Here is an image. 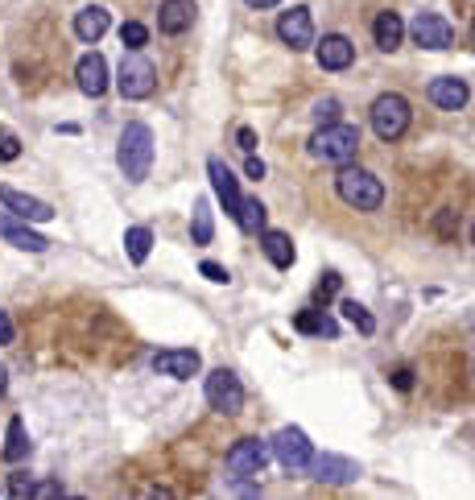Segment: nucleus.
<instances>
[{
  "mask_svg": "<svg viewBox=\"0 0 475 500\" xmlns=\"http://www.w3.org/2000/svg\"><path fill=\"white\" fill-rule=\"evenodd\" d=\"M116 162H120V170H124V179H129V182H145V179H149V166H154V129H149V124H141V120L124 124Z\"/></svg>",
  "mask_w": 475,
  "mask_h": 500,
  "instance_id": "1",
  "label": "nucleus"
},
{
  "mask_svg": "<svg viewBox=\"0 0 475 500\" xmlns=\"http://www.w3.org/2000/svg\"><path fill=\"white\" fill-rule=\"evenodd\" d=\"M306 145H310V157H319V162H327V166H347L360 149V129L356 124H344V120L319 124Z\"/></svg>",
  "mask_w": 475,
  "mask_h": 500,
  "instance_id": "2",
  "label": "nucleus"
},
{
  "mask_svg": "<svg viewBox=\"0 0 475 500\" xmlns=\"http://www.w3.org/2000/svg\"><path fill=\"white\" fill-rule=\"evenodd\" d=\"M335 191H339V199L347 207H356V211H376L380 202H384V187H380L376 174L352 166V162L335 174Z\"/></svg>",
  "mask_w": 475,
  "mask_h": 500,
  "instance_id": "3",
  "label": "nucleus"
},
{
  "mask_svg": "<svg viewBox=\"0 0 475 500\" xmlns=\"http://www.w3.org/2000/svg\"><path fill=\"white\" fill-rule=\"evenodd\" d=\"M409 120H414V112H409V99L405 96H397V91L376 96V104H372V132H376L380 141H401Z\"/></svg>",
  "mask_w": 475,
  "mask_h": 500,
  "instance_id": "4",
  "label": "nucleus"
},
{
  "mask_svg": "<svg viewBox=\"0 0 475 500\" xmlns=\"http://www.w3.org/2000/svg\"><path fill=\"white\" fill-rule=\"evenodd\" d=\"M116 87L124 99H149L157 87V71L154 62L145 59L141 50H129L124 59H120V71H116Z\"/></svg>",
  "mask_w": 475,
  "mask_h": 500,
  "instance_id": "5",
  "label": "nucleus"
},
{
  "mask_svg": "<svg viewBox=\"0 0 475 500\" xmlns=\"http://www.w3.org/2000/svg\"><path fill=\"white\" fill-rule=\"evenodd\" d=\"M269 447H273V459L285 472H306L310 455H314V442L306 439V430H297V426H281Z\"/></svg>",
  "mask_w": 475,
  "mask_h": 500,
  "instance_id": "6",
  "label": "nucleus"
},
{
  "mask_svg": "<svg viewBox=\"0 0 475 500\" xmlns=\"http://www.w3.org/2000/svg\"><path fill=\"white\" fill-rule=\"evenodd\" d=\"M273 459V447L265 439H240L232 451H227V472L232 476H261Z\"/></svg>",
  "mask_w": 475,
  "mask_h": 500,
  "instance_id": "7",
  "label": "nucleus"
},
{
  "mask_svg": "<svg viewBox=\"0 0 475 500\" xmlns=\"http://www.w3.org/2000/svg\"><path fill=\"white\" fill-rule=\"evenodd\" d=\"M207 405L219 409V414H240V409H244V385H240L236 372L215 369L211 377H207Z\"/></svg>",
  "mask_w": 475,
  "mask_h": 500,
  "instance_id": "8",
  "label": "nucleus"
},
{
  "mask_svg": "<svg viewBox=\"0 0 475 500\" xmlns=\"http://www.w3.org/2000/svg\"><path fill=\"white\" fill-rule=\"evenodd\" d=\"M409 37H414L422 50H451L455 46V29L447 17L439 12H417L414 25H409Z\"/></svg>",
  "mask_w": 475,
  "mask_h": 500,
  "instance_id": "9",
  "label": "nucleus"
},
{
  "mask_svg": "<svg viewBox=\"0 0 475 500\" xmlns=\"http://www.w3.org/2000/svg\"><path fill=\"white\" fill-rule=\"evenodd\" d=\"M277 37H281L289 50H310L314 46V21H310L306 4H294L277 17Z\"/></svg>",
  "mask_w": 475,
  "mask_h": 500,
  "instance_id": "10",
  "label": "nucleus"
},
{
  "mask_svg": "<svg viewBox=\"0 0 475 500\" xmlns=\"http://www.w3.org/2000/svg\"><path fill=\"white\" fill-rule=\"evenodd\" d=\"M426 96L434 107H442V112H459V107H467V99H471V87H467V79H459V75H439V79H430Z\"/></svg>",
  "mask_w": 475,
  "mask_h": 500,
  "instance_id": "11",
  "label": "nucleus"
},
{
  "mask_svg": "<svg viewBox=\"0 0 475 500\" xmlns=\"http://www.w3.org/2000/svg\"><path fill=\"white\" fill-rule=\"evenodd\" d=\"M0 236L21 252H46L50 249V240L37 236L34 227H29V219H21V215H12V211H0Z\"/></svg>",
  "mask_w": 475,
  "mask_h": 500,
  "instance_id": "12",
  "label": "nucleus"
},
{
  "mask_svg": "<svg viewBox=\"0 0 475 500\" xmlns=\"http://www.w3.org/2000/svg\"><path fill=\"white\" fill-rule=\"evenodd\" d=\"M199 352L194 347H170V352H157L154 356V369L162 377H174V381H190L194 372H199Z\"/></svg>",
  "mask_w": 475,
  "mask_h": 500,
  "instance_id": "13",
  "label": "nucleus"
},
{
  "mask_svg": "<svg viewBox=\"0 0 475 500\" xmlns=\"http://www.w3.org/2000/svg\"><path fill=\"white\" fill-rule=\"evenodd\" d=\"M314 59H319L322 71H347V67L356 62V46H352L344 34H327L319 46H314Z\"/></svg>",
  "mask_w": 475,
  "mask_h": 500,
  "instance_id": "14",
  "label": "nucleus"
},
{
  "mask_svg": "<svg viewBox=\"0 0 475 500\" xmlns=\"http://www.w3.org/2000/svg\"><path fill=\"white\" fill-rule=\"evenodd\" d=\"M0 202H4V207H9L12 215L29 219V224H50V219H54V207H50V202L34 199V194L12 191V187H0Z\"/></svg>",
  "mask_w": 475,
  "mask_h": 500,
  "instance_id": "15",
  "label": "nucleus"
},
{
  "mask_svg": "<svg viewBox=\"0 0 475 500\" xmlns=\"http://www.w3.org/2000/svg\"><path fill=\"white\" fill-rule=\"evenodd\" d=\"M306 472L314 480H322V484H347V480L360 476V467L352 459H339V455H310Z\"/></svg>",
  "mask_w": 475,
  "mask_h": 500,
  "instance_id": "16",
  "label": "nucleus"
},
{
  "mask_svg": "<svg viewBox=\"0 0 475 500\" xmlns=\"http://www.w3.org/2000/svg\"><path fill=\"white\" fill-rule=\"evenodd\" d=\"M207 174H211V187H215V194H219V202H224V211L236 219V215H240V202H244V194H240L236 179H232V170H227L219 157H207Z\"/></svg>",
  "mask_w": 475,
  "mask_h": 500,
  "instance_id": "17",
  "label": "nucleus"
},
{
  "mask_svg": "<svg viewBox=\"0 0 475 500\" xmlns=\"http://www.w3.org/2000/svg\"><path fill=\"white\" fill-rule=\"evenodd\" d=\"M75 79H79V91L83 96H91V99H99L107 91V62H104V54H83L79 59V67H75Z\"/></svg>",
  "mask_w": 475,
  "mask_h": 500,
  "instance_id": "18",
  "label": "nucleus"
},
{
  "mask_svg": "<svg viewBox=\"0 0 475 500\" xmlns=\"http://www.w3.org/2000/svg\"><path fill=\"white\" fill-rule=\"evenodd\" d=\"M194 0H162V9H157V29L170 37L186 34L190 25H194Z\"/></svg>",
  "mask_w": 475,
  "mask_h": 500,
  "instance_id": "19",
  "label": "nucleus"
},
{
  "mask_svg": "<svg viewBox=\"0 0 475 500\" xmlns=\"http://www.w3.org/2000/svg\"><path fill=\"white\" fill-rule=\"evenodd\" d=\"M107 25H112V17H107V9H99V4H87V9L75 12V37L87 42V46H95V42L107 34Z\"/></svg>",
  "mask_w": 475,
  "mask_h": 500,
  "instance_id": "20",
  "label": "nucleus"
},
{
  "mask_svg": "<svg viewBox=\"0 0 475 500\" xmlns=\"http://www.w3.org/2000/svg\"><path fill=\"white\" fill-rule=\"evenodd\" d=\"M261 249H265V257L273 261V269H294L297 252H294V240H289V232L265 227V232H261Z\"/></svg>",
  "mask_w": 475,
  "mask_h": 500,
  "instance_id": "21",
  "label": "nucleus"
},
{
  "mask_svg": "<svg viewBox=\"0 0 475 500\" xmlns=\"http://www.w3.org/2000/svg\"><path fill=\"white\" fill-rule=\"evenodd\" d=\"M372 37H376V46L384 50V54H392V50L401 46V37H405L401 12H380L376 21H372Z\"/></svg>",
  "mask_w": 475,
  "mask_h": 500,
  "instance_id": "22",
  "label": "nucleus"
},
{
  "mask_svg": "<svg viewBox=\"0 0 475 500\" xmlns=\"http://www.w3.org/2000/svg\"><path fill=\"white\" fill-rule=\"evenodd\" d=\"M149 249H154V232H149V227H129V232H124V252H129L132 265L149 261Z\"/></svg>",
  "mask_w": 475,
  "mask_h": 500,
  "instance_id": "23",
  "label": "nucleus"
},
{
  "mask_svg": "<svg viewBox=\"0 0 475 500\" xmlns=\"http://www.w3.org/2000/svg\"><path fill=\"white\" fill-rule=\"evenodd\" d=\"M294 327H297L302 335H327V339H335V335H339V322L327 319V314H319V310H306V314H297Z\"/></svg>",
  "mask_w": 475,
  "mask_h": 500,
  "instance_id": "24",
  "label": "nucleus"
},
{
  "mask_svg": "<svg viewBox=\"0 0 475 500\" xmlns=\"http://www.w3.org/2000/svg\"><path fill=\"white\" fill-rule=\"evenodd\" d=\"M25 455H29V434H25L21 417H12V422H9V442H4V459H9V464H17V459H25Z\"/></svg>",
  "mask_w": 475,
  "mask_h": 500,
  "instance_id": "25",
  "label": "nucleus"
},
{
  "mask_svg": "<svg viewBox=\"0 0 475 500\" xmlns=\"http://www.w3.org/2000/svg\"><path fill=\"white\" fill-rule=\"evenodd\" d=\"M211 236H215L211 202L199 199V202H194V227H190V240H194V244H211Z\"/></svg>",
  "mask_w": 475,
  "mask_h": 500,
  "instance_id": "26",
  "label": "nucleus"
},
{
  "mask_svg": "<svg viewBox=\"0 0 475 500\" xmlns=\"http://www.w3.org/2000/svg\"><path fill=\"white\" fill-rule=\"evenodd\" d=\"M339 310H344V319L352 322V327H356L360 335H372V331H376V319H372V314H368L364 306H360L356 298H344V302H339Z\"/></svg>",
  "mask_w": 475,
  "mask_h": 500,
  "instance_id": "27",
  "label": "nucleus"
},
{
  "mask_svg": "<svg viewBox=\"0 0 475 500\" xmlns=\"http://www.w3.org/2000/svg\"><path fill=\"white\" fill-rule=\"evenodd\" d=\"M236 224L244 227V232H265V202H257V199H244V202H240Z\"/></svg>",
  "mask_w": 475,
  "mask_h": 500,
  "instance_id": "28",
  "label": "nucleus"
},
{
  "mask_svg": "<svg viewBox=\"0 0 475 500\" xmlns=\"http://www.w3.org/2000/svg\"><path fill=\"white\" fill-rule=\"evenodd\" d=\"M120 42H124L129 50H141L145 42H149V29H145L141 21H124L120 25Z\"/></svg>",
  "mask_w": 475,
  "mask_h": 500,
  "instance_id": "29",
  "label": "nucleus"
},
{
  "mask_svg": "<svg viewBox=\"0 0 475 500\" xmlns=\"http://www.w3.org/2000/svg\"><path fill=\"white\" fill-rule=\"evenodd\" d=\"M314 120H319V124H335V120H339V99H319V104H314Z\"/></svg>",
  "mask_w": 475,
  "mask_h": 500,
  "instance_id": "30",
  "label": "nucleus"
},
{
  "mask_svg": "<svg viewBox=\"0 0 475 500\" xmlns=\"http://www.w3.org/2000/svg\"><path fill=\"white\" fill-rule=\"evenodd\" d=\"M199 274L207 277V282H215V286H227V282H232V274H227L224 265H215V261H202V265H199Z\"/></svg>",
  "mask_w": 475,
  "mask_h": 500,
  "instance_id": "31",
  "label": "nucleus"
},
{
  "mask_svg": "<svg viewBox=\"0 0 475 500\" xmlns=\"http://www.w3.org/2000/svg\"><path fill=\"white\" fill-rule=\"evenodd\" d=\"M21 157V141L12 132H0V162H17Z\"/></svg>",
  "mask_w": 475,
  "mask_h": 500,
  "instance_id": "32",
  "label": "nucleus"
},
{
  "mask_svg": "<svg viewBox=\"0 0 475 500\" xmlns=\"http://www.w3.org/2000/svg\"><path fill=\"white\" fill-rule=\"evenodd\" d=\"M339 294V274H322V282H319V298L327 302V298H335Z\"/></svg>",
  "mask_w": 475,
  "mask_h": 500,
  "instance_id": "33",
  "label": "nucleus"
},
{
  "mask_svg": "<svg viewBox=\"0 0 475 500\" xmlns=\"http://www.w3.org/2000/svg\"><path fill=\"white\" fill-rule=\"evenodd\" d=\"M434 227H439V236H451L455 227H459V211H442V215H439V224H434Z\"/></svg>",
  "mask_w": 475,
  "mask_h": 500,
  "instance_id": "34",
  "label": "nucleus"
},
{
  "mask_svg": "<svg viewBox=\"0 0 475 500\" xmlns=\"http://www.w3.org/2000/svg\"><path fill=\"white\" fill-rule=\"evenodd\" d=\"M236 145H240V149H244V154H252V149H257V132H252L249 124H244V129L236 132Z\"/></svg>",
  "mask_w": 475,
  "mask_h": 500,
  "instance_id": "35",
  "label": "nucleus"
},
{
  "mask_svg": "<svg viewBox=\"0 0 475 500\" xmlns=\"http://www.w3.org/2000/svg\"><path fill=\"white\" fill-rule=\"evenodd\" d=\"M29 496H62V484H54V480H46V484H34V488H29Z\"/></svg>",
  "mask_w": 475,
  "mask_h": 500,
  "instance_id": "36",
  "label": "nucleus"
},
{
  "mask_svg": "<svg viewBox=\"0 0 475 500\" xmlns=\"http://www.w3.org/2000/svg\"><path fill=\"white\" fill-rule=\"evenodd\" d=\"M244 174L261 182V179H265V162H261V157H252V154H249V162H244Z\"/></svg>",
  "mask_w": 475,
  "mask_h": 500,
  "instance_id": "37",
  "label": "nucleus"
},
{
  "mask_svg": "<svg viewBox=\"0 0 475 500\" xmlns=\"http://www.w3.org/2000/svg\"><path fill=\"white\" fill-rule=\"evenodd\" d=\"M392 385H397L401 393H409V385H414V372H409V369H397V372H392Z\"/></svg>",
  "mask_w": 475,
  "mask_h": 500,
  "instance_id": "38",
  "label": "nucleus"
},
{
  "mask_svg": "<svg viewBox=\"0 0 475 500\" xmlns=\"http://www.w3.org/2000/svg\"><path fill=\"white\" fill-rule=\"evenodd\" d=\"M29 488H34V484H29V480H25V476H12V484H9V492H12V496H29Z\"/></svg>",
  "mask_w": 475,
  "mask_h": 500,
  "instance_id": "39",
  "label": "nucleus"
},
{
  "mask_svg": "<svg viewBox=\"0 0 475 500\" xmlns=\"http://www.w3.org/2000/svg\"><path fill=\"white\" fill-rule=\"evenodd\" d=\"M0 344H12V319L0 310Z\"/></svg>",
  "mask_w": 475,
  "mask_h": 500,
  "instance_id": "40",
  "label": "nucleus"
},
{
  "mask_svg": "<svg viewBox=\"0 0 475 500\" xmlns=\"http://www.w3.org/2000/svg\"><path fill=\"white\" fill-rule=\"evenodd\" d=\"M244 4H249V9H277L281 0H244Z\"/></svg>",
  "mask_w": 475,
  "mask_h": 500,
  "instance_id": "41",
  "label": "nucleus"
},
{
  "mask_svg": "<svg viewBox=\"0 0 475 500\" xmlns=\"http://www.w3.org/2000/svg\"><path fill=\"white\" fill-rule=\"evenodd\" d=\"M9 393V369H4V364H0V397Z\"/></svg>",
  "mask_w": 475,
  "mask_h": 500,
  "instance_id": "42",
  "label": "nucleus"
},
{
  "mask_svg": "<svg viewBox=\"0 0 475 500\" xmlns=\"http://www.w3.org/2000/svg\"><path fill=\"white\" fill-rule=\"evenodd\" d=\"M471 46H475V21H471Z\"/></svg>",
  "mask_w": 475,
  "mask_h": 500,
  "instance_id": "43",
  "label": "nucleus"
},
{
  "mask_svg": "<svg viewBox=\"0 0 475 500\" xmlns=\"http://www.w3.org/2000/svg\"><path fill=\"white\" fill-rule=\"evenodd\" d=\"M471 244H475V224H471Z\"/></svg>",
  "mask_w": 475,
  "mask_h": 500,
  "instance_id": "44",
  "label": "nucleus"
}]
</instances>
